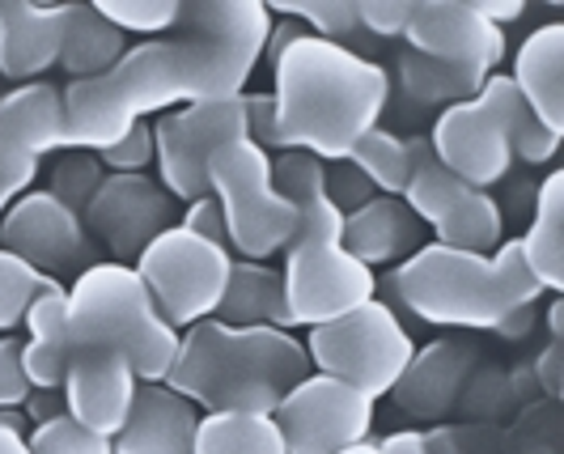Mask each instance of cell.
I'll return each instance as SVG.
<instances>
[{"label": "cell", "instance_id": "cell-1", "mask_svg": "<svg viewBox=\"0 0 564 454\" xmlns=\"http://www.w3.org/2000/svg\"><path fill=\"white\" fill-rule=\"evenodd\" d=\"M268 30L272 13L254 0L183 4L178 26L128 47L107 77L59 89L73 149L102 153L132 123L166 115L178 102L238 98L263 60Z\"/></svg>", "mask_w": 564, "mask_h": 454}, {"label": "cell", "instance_id": "cell-2", "mask_svg": "<svg viewBox=\"0 0 564 454\" xmlns=\"http://www.w3.org/2000/svg\"><path fill=\"white\" fill-rule=\"evenodd\" d=\"M272 73L281 153H311L323 166L348 162L357 141L378 128L391 98V77L382 64L314 34L289 43Z\"/></svg>", "mask_w": 564, "mask_h": 454}, {"label": "cell", "instance_id": "cell-3", "mask_svg": "<svg viewBox=\"0 0 564 454\" xmlns=\"http://www.w3.org/2000/svg\"><path fill=\"white\" fill-rule=\"evenodd\" d=\"M272 183L302 221L284 247V311L293 327H318L378 298V277L344 247V213L327 199V166L311 153L272 158Z\"/></svg>", "mask_w": 564, "mask_h": 454}, {"label": "cell", "instance_id": "cell-4", "mask_svg": "<svg viewBox=\"0 0 564 454\" xmlns=\"http://www.w3.org/2000/svg\"><path fill=\"white\" fill-rule=\"evenodd\" d=\"M306 344L281 327H229L221 318L178 332V357L166 387L199 412L272 417L302 378H311Z\"/></svg>", "mask_w": 564, "mask_h": 454}, {"label": "cell", "instance_id": "cell-5", "mask_svg": "<svg viewBox=\"0 0 564 454\" xmlns=\"http://www.w3.org/2000/svg\"><path fill=\"white\" fill-rule=\"evenodd\" d=\"M391 289L399 306L424 323L476 332H497L513 311L543 298V284L531 277L518 238H506L492 256L424 242L416 256L395 263Z\"/></svg>", "mask_w": 564, "mask_h": 454}, {"label": "cell", "instance_id": "cell-6", "mask_svg": "<svg viewBox=\"0 0 564 454\" xmlns=\"http://www.w3.org/2000/svg\"><path fill=\"white\" fill-rule=\"evenodd\" d=\"M68 344L123 353L141 382H166L178 357V332L158 314L132 263L98 259L68 284Z\"/></svg>", "mask_w": 564, "mask_h": 454}, {"label": "cell", "instance_id": "cell-7", "mask_svg": "<svg viewBox=\"0 0 564 454\" xmlns=\"http://www.w3.org/2000/svg\"><path fill=\"white\" fill-rule=\"evenodd\" d=\"M208 196L221 204L226 247L251 263L281 256L302 221L297 204L284 199L272 183V153L254 149L251 141H234L213 153Z\"/></svg>", "mask_w": 564, "mask_h": 454}, {"label": "cell", "instance_id": "cell-8", "mask_svg": "<svg viewBox=\"0 0 564 454\" xmlns=\"http://www.w3.org/2000/svg\"><path fill=\"white\" fill-rule=\"evenodd\" d=\"M302 344L314 374L339 378L369 399L391 396L403 369L416 357L408 327L399 323L395 306H387L382 298H369L357 311L311 327V336Z\"/></svg>", "mask_w": 564, "mask_h": 454}, {"label": "cell", "instance_id": "cell-9", "mask_svg": "<svg viewBox=\"0 0 564 454\" xmlns=\"http://www.w3.org/2000/svg\"><path fill=\"white\" fill-rule=\"evenodd\" d=\"M132 268L149 289L158 314L174 332H187L196 323L217 318L229 289V272H234V256L221 242H208V238H196L192 229L170 226L144 247Z\"/></svg>", "mask_w": 564, "mask_h": 454}, {"label": "cell", "instance_id": "cell-10", "mask_svg": "<svg viewBox=\"0 0 564 454\" xmlns=\"http://www.w3.org/2000/svg\"><path fill=\"white\" fill-rule=\"evenodd\" d=\"M247 141V102L217 98V102H192L178 111L158 115L153 123V149H158V174L174 199L192 204L208 196V162L217 149Z\"/></svg>", "mask_w": 564, "mask_h": 454}, {"label": "cell", "instance_id": "cell-11", "mask_svg": "<svg viewBox=\"0 0 564 454\" xmlns=\"http://www.w3.org/2000/svg\"><path fill=\"white\" fill-rule=\"evenodd\" d=\"M64 149H73L68 115L52 82L0 89V217L43 174V158Z\"/></svg>", "mask_w": 564, "mask_h": 454}, {"label": "cell", "instance_id": "cell-12", "mask_svg": "<svg viewBox=\"0 0 564 454\" xmlns=\"http://www.w3.org/2000/svg\"><path fill=\"white\" fill-rule=\"evenodd\" d=\"M272 421L281 429L289 454H344L369 442L373 399L339 378L311 374L276 403Z\"/></svg>", "mask_w": 564, "mask_h": 454}, {"label": "cell", "instance_id": "cell-13", "mask_svg": "<svg viewBox=\"0 0 564 454\" xmlns=\"http://www.w3.org/2000/svg\"><path fill=\"white\" fill-rule=\"evenodd\" d=\"M94 238L85 229L82 213H73L68 204H59L47 192H26L18 196L4 217H0V251L26 259L30 268H39L43 277H82L85 268H94Z\"/></svg>", "mask_w": 564, "mask_h": 454}, {"label": "cell", "instance_id": "cell-14", "mask_svg": "<svg viewBox=\"0 0 564 454\" xmlns=\"http://www.w3.org/2000/svg\"><path fill=\"white\" fill-rule=\"evenodd\" d=\"M82 221L89 238L111 251V263H137L144 247L174 226V196L149 174H107Z\"/></svg>", "mask_w": 564, "mask_h": 454}, {"label": "cell", "instance_id": "cell-15", "mask_svg": "<svg viewBox=\"0 0 564 454\" xmlns=\"http://www.w3.org/2000/svg\"><path fill=\"white\" fill-rule=\"evenodd\" d=\"M429 144H433L437 162L454 179H463L467 187H476V192L497 187L509 174V166H513L506 123H501V115L492 111L480 94L467 98V102H454V107L437 115Z\"/></svg>", "mask_w": 564, "mask_h": 454}, {"label": "cell", "instance_id": "cell-16", "mask_svg": "<svg viewBox=\"0 0 564 454\" xmlns=\"http://www.w3.org/2000/svg\"><path fill=\"white\" fill-rule=\"evenodd\" d=\"M408 52L454 68H471L492 77L506 60V30L484 22L476 4H412V22L403 30Z\"/></svg>", "mask_w": 564, "mask_h": 454}, {"label": "cell", "instance_id": "cell-17", "mask_svg": "<svg viewBox=\"0 0 564 454\" xmlns=\"http://www.w3.org/2000/svg\"><path fill=\"white\" fill-rule=\"evenodd\" d=\"M64 408L68 417L98 437H115L128 425L132 399L141 391V378L132 361L115 348H82L73 353L68 374H64Z\"/></svg>", "mask_w": 564, "mask_h": 454}, {"label": "cell", "instance_id": "cell-18", "mask_svg": "<svg viewBox=\"0 0 564 454\" xmlns=\"http://www.w3.org/2000/svg\"><path fill=\"white\" fill-rule=\"evenodd\" d=\"M199 408L166 382H141L128 425L111 437L115 454H192Z\"/></svg>", "mask_w": 564, "mask_h": 454}, {"label": "cell", "instance_id": "cell-19", "mask_svg": "<svg viewBox=\"0 0 564 454\" xmlns=\"http://www.w3.org/2000/svg\"><path fill=\"white\" fill-rule=\"evenodd\" d=\"M64 4H0V82H43L59 64Z\"/></svg>", "mask_w": 564, "mask_h": 454}, {"label": "cell", "instance_id": "cell-20", "mask_svg": "<svg viewBox=\"0 0 564 454\" xmlns=\"http://www.w3.org/2000/svg\"><path fill=\"white\" fill-rule=\"evenodd\" d=\"M344 247L369 272L378 263H403L424 247V226L399 196H373L357 213H344Z\"/></svg>", "mask_w": 564, "mask_h": 454}, {"label": "cell", "instance_id": "cell-21", "mask_svg": "<svg viewBox=\"0 0 564 454\" xmlns=\"http://www.w3.org/2000/svg\"><path fill=\"white\" fill-rule=\"evenodd\" d=\"M509 82L527 98V107L552 132L564 137V26L561 22H547V26L531 30V39L513 56Z\"/></svg>", "mask_w": 564, "mask_h": 454}, {"label": "cell", "instance_id": "cell-22", "mask_svg": "<svg viewBox=\"0 0 564 454\" xmlns=\"http://www.w3.org/2000/svg\"><path fill=\"white\" fill-rule=\"evenodd\" d=\"M471 366V348L458 340H437L424 353L412 357V366L403 369L391 396L412 412V417H446L454 399L463 391V374Z\"/></svg>", "mask_w": 564, "mask_h": 454}, {"label": "cell", "instance_id": "cell-23", "mask_svg": "<svg viewBox=\"0 0 564 454\" xmlns=\"http://www.w3.org/2000/svg\"><path fill=\"white\" fill-rule=\"evenodd\" d=\"M26 344H22V366L34 391H59L64 374L73 361L68 344V289L43 293L26 314Z\"/></svg>", "mask_w": 564, "mask_h": 454}, {"label": "cell", "instance_id": "cell-24", "mask_svg": "<svg viewBox=\"0 0 564 454\" xmlns=\"http://www.w3.org/2000/svg\"><path fill=\"white\" fill-rule=\"evenodd\" d=\"M128 52V34L115 30L94 4H64V47L59 68L68 82H98L107 77Z\"/></svg>", "mask_w": 564, "mask_h": 454}, {"label": "cell", "instance_id": "cell-25", "mask_svg": "<svg viewBox=\"0 0 564 454\" xmlns=\"http://www.w3.org/2000/svg\"><path fill=\"white\" fill-rule=\"evenodd\" d=\"M221 323L229 327H281L289 332V311H284V281L276 268L251 263V259H234L229 289L221 298Z\"/></svg>", "mask_w": 564, "mask_h": 454}, {"label": "cell", "instance_id": "cell-26", "mask_svg": "<svg viewBox=\"0 0 564 454\" xmlns=\"http://www.w3.org/2000/svg\"><path fill=\"white\" fill-rule=\"evenodd\" d=\"M531 277L543 293L564 289V171H552L535 192V221L518 238Z\"/></svg>", "mask_w": 564, "mask_h": 454}, {"label": "cell", "instance_id": "cell-27", "mask_svg": "<svg viewBox=\"0 0 564 454\" xmlns=\"http://www.w3.org/2000/svg\"><path fill=\"white\" fill-rule=\"evenodd\" d=\"M429 229H433V242H437V247L471 251V256H492V251L506 242L501 204L488 196V192H476V187H463V192L437 213V221Z\"/></svg>", "mask_w": 564, "mask_h": 454}, {"label": "cell", "instance_id": "cell-28", "mask_svg": "<svg viewBox=\"0 0 564 454\" xmlns=\"http://www.w3.org/2000/svg\"><path fill=\"white\" fill-rule=\"evenodd\" d=\"M480 98L492 107V111L501 115L513 158H522V162H531V166H543V162H552V158H556V149H561V132H552V128H547V123L527 107V98H522L518 86L509 82V73H492V77L480 86Z\"/></svg>", "mask_w": 564, "mask_h": 454}, {"label": "cell", "instance_id": "cell-29", "mask_svg": "<svg viewBox=\"0 0 564 454\" xmlns=\"http://www.w3.org/2000/svg\"><path fill=\"white\" fill-rule=\"evenodd\" d=\"M192 454H289L272 417L254 412H204Z\"/></svg>", "mask_w": 564, "mask_h": 454}, {"label": "cell", "instance_id": "cell-30", "mask_svg": "<svg viewBox=\"0 0 564 454\" xmlns=\"http://www.w3.org/2000/svg\"><path fill=\"white\" fill-rule=\"evenodd\" d=\"M399 82L403 89L416 98V102H467L476 98L480 86L488 82L484 73H471V68H454V64H437V60H424L416 52H403L399 60Z\"/></svg>", "mask_w": 564, "mask_h": 454}, {"label": "cell", "instance_id": "cell-31", "mask_svg": "<svg viewBox=\"0 0 564 454\" xmlns=\"http://www.w3.org/2000/svg\"><path fill=\"white\" fill-rule=\"evenodd\" d=\"M348 166H357V174L366 179L378 196H403L408 187V171H412V158H408V141L387 132V128H373L366 132L357 149L348 153Z\"/></svg>", "mask_w": 564, "mask_h": 454}, {"label": "cell", "instance_id": "cell-32", "mask_svg": "<svg viewBox=\"0 0 564 454\" xmlns=\"http://www.w3.org/2000/svg\"><path fill=\"white\" fill-rule=\"evenodd\" d=\"M64 289V281L43 277L39 268H30L26 259L0 251V332H13L26 323L30 306L43 298V293H56Z\"/></svg>", "mask_w": 564, "mask_h": 454}, {"label": "cell", "instance_id": "cell-33", "mask_svg": "<svg viewBox=\"0 0 564 454\" xmlns=\"http://www.w3.org/2000/svg\"><path fill=\"white\" fill-rule=\"evenodd\" d=\"M268 13L272 18H289V22H297L306 34L339 43V47H344L348 34L361 30L357 4H348V0H327V4H318V0H276V4H268Z\"/></svg>", "mask_w": 564, "mask_h": 454}, {"label": "cell", "instance_id": "cell-34", "mask_svg": "<svg viewBox=\"0 0 564 454\" xmlns=\"http://www.w3.org/2000/svg\"><path fill=\"white\" fill-rule=\"evenodd\" d=\"M52 187H47V196H56L59 204H68L73 213H85V204L94 199V192L102 187V162H98V153H89V149H64L52 158Z\"/></svg>", "mask_w": 564, "mask_h": 454}, {"label": "cell", "instance_id": "cell-35", "mask_svg": "<svg viewBox=\"0 0 564 454\" xmlns=\"http://www.w3.org/2000/svg\"><path fill=\"white\" fill-rule=\"evenodd\" d=\"M115 30L123 34H166L178 26V0H98L94 4Z\"/></svg>", "mask_w": 564, "mask_h": 454}, {"label": "cell", "instance_id": "cell-36", "mask_svg": "<svg viewBox=\"0 0 564 454\" xmlns=\"http://www.w3.org/2000/svg\"><path fill=\"white\" fill-rule=\"evenodd\" d=\"M30 454H115L111 437H98L85 425H77L68 412L47 421V425H34V433L26 437Z\"/></svg>", "mask_w": 564, "mask_h": 454}, {"label": "cell", "instance_id": "cell-37", "mask_svg": "<svg viewBox=\"0 0 564 454\" xmlns=\"http://www.w3.org/2000/svg\"><path fill=\"white\" fill-rule=\"evenodd\" d=\"M98 162H102V171L111 174H144L153 162H158V149H153V123L141 119V123H132L111 149H102L98 153Z\"/></svg>", "mask_w": 564, "mask_h": 454}, {"label": "cell", "instance_id": "cell-38", "mask_svg": "<svg viewBox=\"0 0 564 454\" xmlns=\"http://www.w3.org/2000/svg\"><path fill=\"white\" fill-rule=\"evenodd\" d=\"M22 344L26 340H18V336H4L0 340V408H13V412L34 391L26 378V366H22Z\"/></svg>", "mask_w": 564, "mask_h": 454}, {"label": "cell", "instance_id": "cell-39", "mask_svg": "<svg viewBox=\"0 0 564 454\" xmlns=\"http://www.w3.org/2000/svg\"><path fill=\"white\" fill-rule=\"evenodd\" d=\"M357 22L373 39H403V30L412 22V4L408 0H369V4H357Z\"/></svg>", "mask_w": 564, "mask_h": 454}, {"label": "cell", "instance_id": "cell-40", "mask_svg": "<svg viewBox=\"0 0 564 454\" xmlns=\"http://www.w3.org/2000/svg\"><path fill=\"white\" fill-rule=\"evenodd\" d=\"M323 187H327V199L336 204L339 213H357L361 204L373 199V187H369L366 179L357 174V166H348V162H332Z\"/></svg>", "mask_w": 564, "mask_h": 454}, {"label": "cell", "instance_id": "cell-41", "mask_svg": "<svg viewBox=\"0 0 564 454\" xmlns=\"http://www.w3.org/2000/svg\"><path fill=\"white\" fill-rule=\"evenodd\" d=\"M247 102V141L263 153L281 149V137H276V102L272 94H242Z\"/></svg>", "mask_w": 564, "mask_h": 454}, {"label": "cell", "instance_id": "cell-42", "mask_svg": "<svg viewBox=\"0 0 564 454\" xmlns=\"http://www.w3.org/2000/svg\"><path fill=\"white\" fill-rule=\"evenodd\" d=\"M178 226L192 229L196 238H208V242H221V247H226V217H221V204H217L213 196L192 199V204L183 208Z\"/></svg>", "mask_w": 564, "mask_h": 454}, {"label": "cell", "instance_id": "cell-43", "mask_svg": "<svg viewBox=\"0 0 564 454\" xmlns=\"http://www.w3.org/2000/svg\"><path fill=\"white\" fill-rule=\"evenodd\" d=\"M344 454H429V451H424V433L399 429V433L382 437V442H361V446H352V451Z\"/></svg>", "mask_w": 564, "mask_h": 454}, {"label": "cell", "instance_id": "cell-44", "mask_svg": "<svg viewBox=\"0 0 564 454\" xmlns=\"http://www.w3.org/2000/svg\"><path fill=\"white\" fill-rule=\"evenodd\" d=\"M561 357H564V340H552L547 348H543V357L535 361V378H539V387H543V396L547 399H561V391H564Z\"/></svg>", "mask_w": 564, "mask_h": 454}, {"label": "cell", "instance_id": "cell-45", "mask_svg": "<svg viewBox=\"0 0 564 454\" xmlns=\"http://www.w3.org/2000/svg\"><path fill=\"white\" fill-rule=\"evenodd\" d=\"M64 412H68L64 408V391H30L26 403H22V417L34 421V425H47V421H56Z\"/></svg>", "mask_w": 564, "mask_h": 454}, {"label": "cell", "instance_id": "cell-46", "mask_svg": "<svg viewBox=\"0 0 564 454\" xmlns=\"http://www.w3.org/2000/svg\"><path fill=\"white\" fill-rule=\"evenodd\" d=\"M476 13L497 30H506V22H518L527 13V4L522 0H476Z\"/></svg>", "mask_w": 564, "mask_h": 454}, {"label": "cell", "instance_id": "cell-47", "mask_svg": "<svg viewBox=\"0 0 564 454\" xmlns=\"http://www.w3.org/2000/svg\"><path fill=\"white\" fill-rule=\"evenodd\" d=\"M547 323H552V340H564V302H561V293H552V306H547Z\"/></svg>", "mask_w": 564, "mask_h": 454}, {"label": "cell", "instance_id": "cell-48", "mask_svg": "<svg viewBox=\"0 0 564 454\" xmlns=\"http://www.w3.org/2000/svg\"><path fill=\"white\" fill-rule=\"evenodd\" d=\"M0 454H30L26 437H22V433H13V429H0Z\"/></svg>", "mask_w": 564, "mask_h": 454}]
</instances>
